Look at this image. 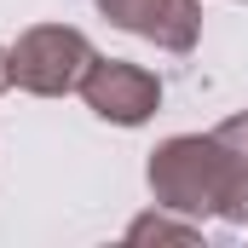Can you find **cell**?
Segmentation results:
<instances>
[{
  "mask_svg": "<svg viewBox=\"0 0 248 248\" xmlns=\"http://www.w3.org/2000/svg\"><path fill=\"white\" fill-rule=\"evenodd\" d=\"M98 17L162 52H190L202 41V0H98Z\"/></svg>",
  "mask_w": 248,
  "mask_h": 248,
  "instance_id": "obj_4",
  "label": "cell"
},
{
  "mask_svg": "<svg viewBox=\"0 0 248 248\" xmlns=\"http://www.w3.org/2000/svg\"><path fill=\"white\" fill-rule=\"evenodd\" d=\"M6 87H12V52L0 46V93H6Z\"/></svg>",
  "mask_w": 248,
  "mask_h": 248,
  "instance_id": "obj_7",
  "label": "cell"
},
{
  "mask_svg": "<svg viewBox=\"0 0 248 248\" xmlns=\"http://www.w3.org/2000/svg\"><path fill=\"white\" fill-rule=\"evenodd\" d=\"M75 93L87 98V110L98 122H116V127H144L162 104V81L127 58H93Z\"/></svg>",
  "mask_w": 248,
  "mask_h": 248,
  "instance_id": "obj_3",
  "label": "cell"
},
{
  "mask_svg": "<svg viewBox=\"0 0 248 248\" xmlns=\"http://www.w3.org/2000/svg\"><path fill=\"white\" fill-rule=\"evenodd\" d=\"M150 196L168 214L185 219H225L231 214V162L214 133H179L150 150Z\"/></svg>",
  "mask_w": 248,
  "mask_h": 248,
  "instance_id": "obj_1",
  "label": "cell"
},
{
  "mask_svg": "<svg viewBox=\"0 0 248 248\" xmlns=\"http://www.w3.org/2000/svg\"><path fill=\"white\" fill-rule=\"evenodd\" d=\"M202 231V219H168V208H156V214H144V219H133L127 225V243H144V237H179V243H190Z\"/></svg>",
  "mask_w": 248,
  "mask_h": 248,
  "instance_id": "obj_6",
  "label": "cell"
},
{
  "mask_svg": "<svg viewBox=\"0 0 248 248\" xmlns=\"http://www.w3.org/2000/svg\"><path fill=\"white\" fill-rule=\"evenodd\" d=\"M214 139L225 144V162H231V225H248V110L231 122L214 127Z\"/></svg>",
  "mask_w": 248,
  "mask_h": 248,
  "instance_id": "obj_5",
  "label": "cell"
},
{
  "mask_svg": "<svg viewBox=\"0 0 248 248\" xmlns=\"http://www.w3.org/2000/svg\"><path fill=\"white\" fill-rule=\"evenodd\" d=\"M6 52H12V87H23V93H35V98H63V93H75L81 75H87V63L98 58L93 41H87L81 29H69V23H35V29H23Z\"/></svg>",
  "mask_w": 248,
  "mask_h": 248,
  "instance_id": "obj_2",
  "label": "cell"
}]
</instances>
